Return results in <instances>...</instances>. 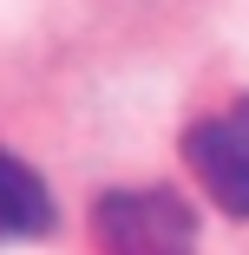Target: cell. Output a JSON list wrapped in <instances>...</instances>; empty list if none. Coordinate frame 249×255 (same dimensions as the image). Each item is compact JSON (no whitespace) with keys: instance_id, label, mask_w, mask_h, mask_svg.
I'll list each match as a JSON object with an SVG mask.
<instances>
[{"instance_id":"7a4b0ae2","label":"cell","mask_w":249,"mask_h":255,"mask_svg":"<svg viewBox=\"0 0 249 255\" xmlns=\"http://www.w3.org/2000/svg\"><path fill=\"white\" fill-rule=\"evenodd\" d=\"M184 164L197 170V183L210 190L217 210H230L236 223H249V98H236L230 112H217L204 125H190Z\"/></svg>"},{"instance_id":"6da1fadb","label":"cell","mask_w":249,"mask_h":255,"mask_svg":"<svg viewBox=\"0 0 249 255\" xmlns=\"http://www.w3.org/2000/svg\"><path fill=\"white\" fill-rule=\"evenodd\" d=\"M98 255H197V223L177 190H112L92 210Z\"/></svg>"},{"instance_id":"3957f363","label":"cell","mask_w":249,"mask_h":255,"mask_svg":"<svg viewBox=\"0 0 249 255\" xmlns=\"http://www.w3.org/2000/svg\"><path fill=\"white\" fill-rule=\"evenodd\" d=\"M53 229V196H46L39 170L0 150V242H33Z\"/></svg>"}]
</instances>
